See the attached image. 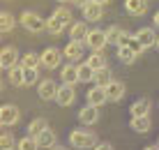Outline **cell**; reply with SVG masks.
I'll use <instances>...</instances> for the list:
<instances>
[{"instance_id":"6da1fadb","label":"cell","mask_w":159,"mask_h":150,"mask_svg":"<svg viewBox=\"0 0 159 150\" xmlns=\"http://www.w3.org/2000/svg\"><path fill=\"white\" fill-rule=\"evenodd\" d=\"M72 23H74L72 9L69 7H58V9H53V14L46 19V30L51 32V35H60L65 28L72 26Z\"/></svg>"},{"instance_id":"7a4b0ae2","label":"cell","mask_w":159,"mask_h":150,"mask_svg":"<svg viewBox=\"0 0 159 150\" xmlns=\"http://www.w3.org/2000/svg\"><path fill=\"white\" fill-rule=\"evenodd\" d=\"M97 134L90 129H85V127H76V129L69 132V146L72 148H79V150H90L97 146Z\"/></svg>"},{"instance_id":"3957f363","label":"cell","mask_w":159,"mask_h":150,"mask_svg":"<svg viewBox=\"0 0 159 150\" xmlns=\"http://www.w3.org/2000/svg\"><path fill=\"white\" fill-rule=\"evenodd\" d=\"M19 23L30 32H44L46 30V19H42L37 12H30V9H25V12L19 16Z\"/></svg>"},{"instance_id":"277c9868","label":"cell","mask_w":159,"mask_h":150,"mask_svg":"<svg viewBox=\"0 0 159 150\" xmlns=\"http://www.w3.org/2000/svg\"><path fill=\"white\" fill-rule=\"evenodd\" d=\"M106 30H99V28H95V30L88 32V37L83 40V46H88L90 51H104V46H106Z\"/></svg>"},{"instance_id":"5b68a950","label":"cell","mask_w":159,"mask_h":150,"mask_svg":"<svg viewBox=\"0 0 159 150\" xmlns=\"http://www.w3.org/2000/svg\"><path fill=\"white\" fill-rule=\"evenodd\" d=\"M58 90H60V86L53 79H44L42 83H37V95H39V99H44V102H56Z\"/></svg>"},{"instance_id":"8992f818","label":"cell","mask_w":159,"mask_h":150,"mask_svg":"<svg viewBox=\"0 0 159 150\" xmlns=\"http://www.w3.org/2000/svg\"><path fill=\"white\" fill-rule=\"evenodd\" d=\"M21 120V111L16 104H2L0 106V123L2 127H14Z\"/></svg>"},{"instance_id":"52a82bcc","label":"cell","mask_w":159,"mask_h":150,"mask_svg":"<svg viewBox=\"0 0 159 150\" xmlns=\"http://www.w3.org/2000/svg\"><path fill=\"white\" fill-rule=\"evenodd\" d=\"M60 58H65L62 51L56 46H48L42 51V67L44 69H58L60 67Z\"/></svg>"},{"instance_id":"ba28073f","label":"cell","mask_w":159,"mask_h":150,"mask_svg":"<svg viewBox=\"0 0 159 150\" xmlns=\"http://www.w3.org/2000/svg\"><path fill=\"white\" fill-rule=\"evenodd\" d=\"M85 99H88V104L90 106H104V104L108 102V95H106V88H99V86H95V88H90V90L85 92Z\"/></svg>"},{"instance_id":"9c48e42d","label":"cell","mask_w":159,"mask_h":150,"mask_svg":"<svg viewBox=\"0 0 159 150\" xmlns=\"http://www.w3.org/2000/svg\"><path fill=\"white\" fill-rule=\"evenodd\" d=\"M14 65H19V51H16V46H5L0 51V67L12 69Z\"/></svg>"},{"instance_id":"30bf717a","label":"cell","mask_w":159,"mask_h":150,"mask_svg":"<svg viewBox=\"0 0 159 150\" xmlns=\"http://www.w3.org/2000/svg\"><path fill=\"white\" fill-rule=\"evenodd\" d=\"M97 120H99V109L97 106H83L79 111V123L83 127H90V125H97Z\"/></svg>"},{"instance_id":"8fae6325","label":"cell","mask_w":159,"mask_h":150,"mask_svg":"<svg viewBox=\"0 0 159 150\" xmlns=\"http://www.w3.org/2000/svg\"><path fill=\"white\" fill-rule=\"evenodd\" d=\"M60 81H62L65 86H74V83H81V81H79V65L67 63L62 69H60Z\"/></svg>"},{"instance_id":"7c38bea8","label":"cell","mask_w":159,"mask_h":150,"mask_svg":"<svg viewBox=\"0 0 159 150\" xmlns=\"http://www.w3.org/2000/svg\"><path fill=\"white\" fill-rule=\"evenodd\" d=\"M74 99H76V92H74V86H60V90H58V97H56V104L58 106H72L74 104Z\"/></svg>"},{"instance_id":"4fadbf2b","label":"cell","mask_w":159,"mask_h":150,"mask_svg":"<svg viewBox=\"0 0 159 150\" xmlns=\"http://www.w3.org/2000/svg\"><path fill=\"white\" fill-rule=\"evenodd\" d=\"M129 127L134 132H139V134H148L152 129V120H150V115H131Z\"/></svg>"},{"instance_id":"5bb4252c","label":"cell","mask_w":159,"mask_h":150,"mask_svg":"<svg viewBox=\"0 0 159 150\" xmlns=\"http://www.w3.org/2000/svg\"><path fill=\"white\" fill-rule=\"evenodd\" d=\"M62 55L69 60V63H76L79 58H83V42H67V46L62 49Z\"/></svg>"},{"instance_id":"9a60e30c","label":"cell","mask_w":159,"mask_h":150,"mask_svg":"<svg viewBox=\"0 0 159 150\" xmlns=\"http://www.w3.org/2000/svg\"><path fill=\"white\" fill-rule=\"evenodd\" d=\"M88 21H74L72 26H69V40L72 42H83L88 37Z\"/></svg>"},{"instance_id":"2e32d148","label":"cell","mask_w":159,"mask_h":150,"mask_svg":"<svg viewBox=\"0 0 159 150\" xmlns=\"http://www.w3.org/2000/svg\"><path fill=\"white\" fill-rule=\"evenodd\" d=\"M81 12H83V21H99L102 16H104V5L92 2V0H90Z\"/></svg>"},{"instance_id":"e0dca14e","label":"cell","mask_w":159,"mask_h":150,"mask_svg":"<svg viewBox=\"0 0 159 150\" xmlns=\"http://www.w3.org/2000/svg\"><path fill=\"white\" fill-rule=\"evenodd\" d=\"M125 92H127V88H125V83H122V81H116V79H113V81L106 86L108 102H120V99L125 97Z\"/></svg>"},{"instance_id":"ac0fdd59","label":"cell","mask_w":159,"mask_h":150,"mask_svg":"<svg viewBox=\"0 0 159 150\" xmlns=\"http://www.w3.org/2000/svg\"><path fill=\"white\" fill-rule=\"evenodd\" d=\"M37 138V146H39L42 150H48V148H53L58 143V138H56V132L51 129V127H46L44 132H39V134L35 136Z\"/></svg>"},{"instance_id":"d6986e66","label":"cell","mask_w":159,"mask_h":150,"mask_svg":"<svg viewBox=\"0 0 159 150\" xmlns=\"http://www.w3.org/2000/svg\"><path fill=\"white\" fill-rule=\"evenodd\" d=\"M125 12L131 16H143L148 12V2L145 0H125Z\"/></svg>"},{"instance_id":"ffe728a7","label":"cell","mask_w":159,"mask_h":150,"mask_svg":"<svg viewBox=\"0 0 159 150\" xmlns=\"http://www.w3.org/2000/svg\"><path fill=\"white\" fill-rule=\"evenodd\" d=\"M134 37H136L141 44H143L145 49H150L152 44H157V32L152 30V28H141V30H136Z\"/></svg>"},{"instance_id":"44dd1931","label":"cell","mask_w":159,"mask_h":150,"mask_svg":"<svg viewBox=\"0 0 159 150\" xmlns=\"http://www.w3.org/2000/svg\"><path fill=\"white\" fill-rule=\"evenodd\" d=\"M23 79H25V67H23L21 63L14 65L12 69H7V81L12 83V86H16V88L23 86Z\"/></svg>"},{"instance_id":"7402d4cb","label":"cell","mask_w":159,"mask_h":150,"mask_svg":"<svg viewBox=\"0 0 159 150\" xmlns=\"http://www.w3.org/2000/svg\"><path fill=\"white\" fill-rule=\"evenodd\" d=\"M113 81V72H111V67H102V69H97L95 72V86H99V88H106L108 83Z\"/></svg>"},{"instance_id":"603a6c76","label":"cell","mask_w":159,"mask_h":150,"mask_svg":"<svg viewBox=\"0 0 159 150\" xmlns=\"http://www.w3.org/2000/svg\"><path fill=\"white\" fill-rule=\"evenodd\" d=\"M129 113L131 115H148V113H150V99H148V97L136 99V102L129 106Z\"/></svg>"},{"instance_id":"cb8c5ba5","label":"cell","mask_w":159,"mask_h":150,"mask_svg":"<svg viewBox=\"0 0 159 150\" xmlns=\"http://www.w3.org/2000/svg\"><path fill=\"white\" fill-rule=\"evenodd\" d=\"M85 63L97 72V69L106 67V53H104V51H92V53H90V58H88Z\"/></svg>"},{"instance_id":"d4e9b609","label":"cell","mask_w":159,"mask_h":150,"mask_svg":"<svg viewBox=\"0 0 159 150\" xmlns=\"http://www.w3.org/2000/svg\"><path fill=\"white\" fill-rule=\"evenodd\" d=\"M118 60L122 65H131L136 60V53H134V49L129 46V44H125V46H118Z\"/></svg>"},{"instance_id":"484cf974","label":"cell","mask_w":159,"mask_h":150,"mask_svg":"<svg viewBox=\"0 0 159 150\" xmlns=\"http://www.w3.org/2000/svg\"><path fill=\"white\" fill-rule=\"evenodd\" d=\"M21 65H23L25 69H37L42 65V55H37V53H25L23 58H21Z\"/></svg>"},{"instance_id":"4316f807","label":"cell","mask_w":159,"mask_h":150,"mask_svg":"<svg viewBox=\"0 0 159 150\" xmlns=\"http://www.w3.org/2000/svg\"><path fill=\"white\" fill-rule=\"evenodd\" d=\"M120 37H122V28L120 26H108L106 28V42L120 46Z\"/></svg>"},{"instance_id":"83f0119b","label":"cell","mask_w":159,"mask_h":150,"mask_svg":"<svg viewBox=\"0 0 159 150\" xmlns=\"http://www.w3.org/2000/svg\"><path fill=\"white\" fill-rule=\"evenodd\" d=\"M79 81H81V83H90V81H95V69H92L88 63L79 65Z\"/></svg>"},{"instance_id":"f1b7e54d","label":"cell","mask_w":159,"mask_h":150,"mask_svg":"<svg viewBox=\"0 0 159 150\" xmlns=\"http://www.w3.org/2000/svg\"><path fill=\"white\" fill-rule=\"evenodd\" d=\"M46 127H48V120H46V118H35V120L28 125V134H30V136H37L39 132L46 129Z\"/></svg>"},{"instance_id":"f546056e","label":"cell","mask_w":159,"mask_h":150,"mask_svg":"<svg viewBox=\"0 0 159 150\" xmlns=\"http://www.w3.org/2000/svg\"><path fill=\"white\" fill-rule=\"evenodd\" d=\"M14 26H16V19H14L9 12H2V14H0V30H2V32H12Z\"/></svg>"},{"instance_id":"4dcf8cb0","label":"cell","mask_w":159,"mask_h":150,"mask_svg":"<svg viewBox=\"0 0 159 150\" xmlns=\"http://www.w3.org/2000/svg\"><path fill=\"white\" fill-rule=\"evenodd\" d=\"M16 150H39V146H37V138L35 136H23L19 138V143H16Z\"/></svg>"},{"instance_id":"1f68e13d","label":"cell","mask_w":159,"mask_h":150,"mask_svg":"<svg viewBox=\"0 0 159 150\" xmlns=\"http://www.w3.org/2000/svg\"><path fill=\"white\" fill-rule=\"evenodd\" d=\"M16 143H19V141L14 138L12 132H2V136H0V148H2V150H14Z\"/></svg>"},{"instance_id":"d6a6232c","label":"cell","mask_w":159,"mask_h":150,"mask_svg":"<svg viewBox=\"0 0 159 150\" xmlns=\"http://www.w3.org/2000/svg\"><path fill=\"white\" fill-rule=\"evenodd\" d=\"M37 79H39V72L37 69H25V79H23V86H35Z\"/></svg>"},{"instance_id":"836d02e7","label":"cell","mask_w":159,"mask_h":150,"mask_svg":"<svg viewBox=\"0 0 159 150\" xmlns=\"http://www.w3.org/2000/svg\"><path fill=\"white\" fill-rule=\"evenodd\" d=\"M129 46H131V49H134V53H136V58H139V55H141V53H143V51H145V46H143V44H141L139 40H136V37H134V40H131V44H129Z\"/></svg>"},{"instance_id":"e575fe53","label":"cell","mask_w":159,"mask_h":150,"mask_svg":"<svg viewBox=\"0 0 159 150\" xmlns=\"http://www.w3.org/2000/svg\"><path fill=\"white\" fill-rule=\"evenodd\" d=\"M134 40V35H131L129 30H122V37H120V46H125V44H131Z\"/></svg>"},{"instance_id":"d590c367","label":"cell","mask_w":159,"mask_h":150,"mask_svg":"<svg viewBox=\"0 0 159 150\" xmlns=\"http://www.w3.org/2000/svg\"><path fill=\"white\" fill-rule=\"evenodd\" d=\"M92 150H113V146H111V143H106V141H104V143H97V146L92 148Z\"/></svg>"},{"instance_id":"8d00e7d4","label":"cell","mask_w":159,"mask_h":150,"mask_svg":"<svg viewBox=\"0 0 159 150\" xmlns=\"http://www.w3.org/2000/svg\"><path fill=\"white\" fill-rule=\"evenodd\" d=\"M72 2H74V5H79V7H81V9H83V7H85V5H88V2H90V0H72Z\"/></svg>"},{"instance_id":"74e56055","label":"cell","mask_w":159,"mask_h":150,"mask_svg":"<svg viewBox=\"0 0 159 150\" xmlns=\"http://www.w3.org/2000/svg\"><path fill=\"white\" fill-rule=\"evenodd\" d=\"M152 26H155V28H157V30H159V12L155 14V19H152Z\"/></svg>"},{"instance_id":"f35d334b","label":"cell","mask_w":159,"mask_h":150,"mask_svg":"<svg viewBox=\"0 0 159 150\" xmlns=\"http://www.w3.org/2000/svg\"><path fill=\"white\" fill-rule=\"evenodd\" d=\"M48 150H67V148H65V146H58V143H56V146H53V148H48Z\"/></svg>"},{"instance_id":"ab89813d","label":"cell","mask_w":159,"mask_h":150,"mask_svg":"<svg viewBox=\"0 0 159 150\" xmlns=\"http://www.w3.org/2000/svg\"><path fill=\"white\" fill-rule=\"evenodd\" d=\"M143 150H159V146H145Z\"/></svg>"},{"instance_id":"60d3db41","label":"cell","mask_w":159,"mask_h":150,"mask_svg":"<svg viewBox=\"0 0 159 150\" xmlns=\"http://www.w3.org/2000/svg\"><path fill=\"white\" fill-rule=\"evenodd\" d=\"M92 2H99V5H106V2H111V0H92Z\"/></svg>"},{"instance_id":"b9f144b4","label":"cell","mask_w":159,"mask_h":150,"mask_svg":"<svg viewBox=\"0 0 159 150\" xmlns=\"http://www.w3.org/2000/svg\"><path fill=\"white\" fill-rule=\"evenodd\" d=\"M155 46H157V51H159V35H157V44H155Z\"/></svg>"},{"instance_id":"7bdbcfd3","label":"cell","mask_w":159,"mask_h":150,"mask_svg":"<svg viewBox=\"0 0 159 150\" xmlns=\"http://www.w3.org/2000/svg\"><path fill=\"white\" fill-rule=\"evenodd\" d=\"M58 2H72V0H58Z\"/></svg>"},{"instance_id":"ee69618b","label":"cell","mask_w":159,"mask_h":150,"mask_svg":"<svg viewBox=\"0 0 159 150\" xmlns=\"http://www.w3.org/2000/svg\"><path fill=\"white\" fill-rule=\"evenodd\" d=\"M157 146H159V141H157Z\"/></svg>"}]
</instances>
